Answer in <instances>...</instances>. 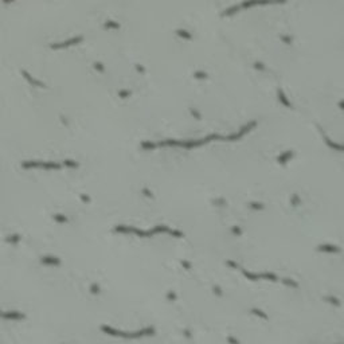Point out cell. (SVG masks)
Segmentation results:
<instances>
[{
  "mask_svg": "<svg viewBox=\"0 0 344 344\" xmlns=\"http://www.w3.org/2000/svg\"><path fill=\"white\" fill-rule=\"evenodd\" d=\"M83 40V36H76V38H71L69 40H65V42H58V43H54L51 45V48H65V47H70V46H74V45H78L79 42Z\"/></svg>",
  "mask_w": 344,
  "mask_h": 344,
  "instance_id": "6da1fadb",
  "label": "cell"
},
{
  "mask_svg": "<svg viewBox=\"0 0 344 344\" xmlns=\"http://www.w3.org/2000/svg\"><path fill=\"white\" fill-rule=\"evenodd\" d=\"M40 264L46 265V266H59L62 261L57 256H43L40 257Z\"/></svg>",
  "mask_w": 344,
  "mask_h": 344,
  "instance_id": "7a4b0ae2",
  "label": "cell"
},
{
  "mask_svg": "<svg viewBox=\"0 0 344 344\" xmlns=\"http://www.w3.org/2000/svg\"><path fill=\"white\" fill-rule=\"evenodd\" d=\"M2 317L5 320H23V319H26V315L19 311H7V312H3Z\"/></svg>",
  "mask_w": 344,
  "mask_h": 344,
  "instance_id": "3957f363",
  "label": "cell"
},
{
  "mask_svg": "<svg viewBox=\"0 0 344 344\" xmlns=\"http://www.w3.org/2000/svg\"><path fill=\"white\" fill-rule=\"evenodd\" d=\"M317 250L323 253H340V247L332 243H323L317 246Z\"/></svg>",
  "mask_w": 344,
  "mask_h": 344,
  "instance_id": "277c9868",
  "label": "cell"
},
{
  "mask_svg": "<svg viewBox=\"0 0 344 344\" xmlns=\"http://www.w3.org/2000/svg\"><path fill=\"white\" fill-rule=\"evenodd\" d=\"M321 135H323V138H324L325 144H327V145H328L331 149H333V151H337V152H342V151H343V147L340 145V144L335 143L333 140H331V138H329L328 136H327L325 132H323V131H321Z\"/></svg>",
  "mask_w": 344,
  "mask_h": 344,
  "instance_id": "5b68a950",
  "label": "cell"
},
{
  "mask_svg": "<svg viewBox=\"0 0 344 344\" xmlns=\"http://www.w3.org/2000/svg\"><path fill=\"white\" fill-rule=\"evenodd\" d=\"M22 74H23V77L27 79V82L30 83V85H33V86H36V88H46V85L43 82H40V81H38V79H35L34 77H31L30 74L27 73L26 70H22Z\"/></svg>",
  "mask_w": 344,
  "mask_h": 344,
  "instance_id": "8992f818",
  "label": "cell"
},
{
  "mask_svg": "<svg viewBox=\"0 0 344 344\" xmlns=\"http://www.w3.org/2000/svg\"><path fill=\"white\" fill-rule=\"evenodd\" d=\"M292 157H293V151H287L277 157V161H278L280 164H287L288 161H290Z\"/></svg>",
  "mask_w": 344,
  "mask_h": 344,
  "instance_id": "52a82bcc",
  "label": "cell"
},
{
  "mask_svg": "<svg viewBox=\"0 0 344 344\" xmlns=\"http://www.w3.org/2000/svg\"><path fill=\"white\" fill-rule=\"evenodd\" d=\"M277 94H278V100L281 101L282 105H285L287 108H292V104L289 102V100L287 98V96H285V93H284L282 89H278V90H277Z\"/></svg>",
  "mask_w": 344,
  "mask_h": 344,
  "instance_id": "ba28073f",
  "label": "cell"
},
{
  "mask_svg": "<svg viewBox=\"0 0 344 344\" xmlns=\"http://www.w3.org/2000/svg\"><path fill=\"white\" fill-rule=\"evenodd\" d=\"M324 301H327L328 304L335 305V306H342V301H340V299H337V297H333V296H325V297H324Z\"/></svg>",
  "mask_w": 344,
  "mask_h": 344,
  "instance_id": "9c48e42d",
  "label": "cell"
},
{
  "mask_svg": "<svg viewBox=\"0 0 344 344\" xmlns=\"http://www.w3.org/2000/svg\"><path fill=\"white\" fill-rule=\"evenodd\" d=\"M281 282H282L284 285H287V287H290V288H294V289L299 288V284H297L294 280L288 278V277H284V278H281Z\"/></svg>",
  "mask_w": 344,
  "mask_h": 344,
  "instance_id": "30bf717a",
  "label": "cell"
},
{
  "mask_svg": "<svg viewBox=\"0 0 344 344\" xmlns=\"http://www.w3.org/2000/svg\"><path fill=\"white\" fill-rule=\"evenodd\" d=\"M249 207L251 210H256V211H259V210H264L265 209V204L262 202H257V200H253L249 203Z\"/></svg>",
  "mask_w": 344,
  "mask_h": 344,
  "instance_id": "8fae6325",
  "label": "cell"
},
{
  "mask_svg": "<svg viewBox=\"0 0 344 344\" xmlns=\"http://www.w3.org/2000/svg\"><path fill=\"white\" fill-rule=\"evenodd\" d=\"M22 241V235L20 234H12V235L7 237V242H10L11 245H18Z\"/></svg>",
  "mask_w": 344,
  "mask_h": 344,
  "instance_id": "7c38bea8",
  "label": "cell"
},
{
  "mask_svg": "<svg viewBox=\"0 0 344 344\" xmlns=\"http://www.w3.org/2000/svg\"><path fill=\"white\" fill-rule=\"evenodd\" d=\"M53 219L57 222V223H67V222H69L67 216L63 215V214H54Z\"/></svg>",
  "mask_w": 344,
  "mask_h": 344,
  "instance_id": "4fadbf2b",
  "label": "cell"
},
{
  "mask_svg": "<svg viewBox=\"0 0 344 344\" xmlns=\"http://www.w3.org/2000/svg\"><path fill=\"white\" fill-rule=\"evenodd\" d=\"M176 34H178L180 38H183V39H187V40H190V39H192V34L191 33H188L187 30H178L176 31Z\"/></svg>",
  "mask_w": 344,
  "mask_h": 344,
  "instance_id": "5bb4252c",
  "label": "cell"
},
{
  "mask_svg": "<svg viewBox=\"0 0 344 344\" xmlns=\"http://www.w3.org/2000/svg\"><path fill=\"white\" fill-rule=\"evenodd\" d=\"M251 313L253 315H256V316H258V317H261V319H264V320H268L269 319V316L266 313H265L264 311H261V309H258V308H253L251 309Z\"/></svg>",
  "mask_w": 344,
  "mask_h": 344,
  "instance_id": "9a60e30c",
  "label": "cell"
},
{
  "mask_svg": "<svg viewBox=\"0 0 344 344\" xmlns=\"http://www.w3.org/2000/svg\"><path fill=\"white\" fill-rule=\"evenodd\" d=\"M243 276L247 277L249 280L251 281H257V280H261V274H257V273H250V271H246L243 270Z\"/></svg>",
  "mask_w": 344,
  "mask_h": 344,
  "instance_id": "2e32d148",
  "label": "cell"
},
{
  "mask_svg": "<svg viewBox=\"0 0 344 344\" xmlns=\"http://www.w3.org/2000/svg\"><path fill=\"white\" fill-rule=\"evenodd\" d=\"M261 278L269 280V281H278V277H277V274L269 273V271H266V273H262V274H261Z\"/></svg>",
  "mask_w": 344,
  "mask_h": 344,
  "instance_id": "e0dca14e",
  "label": "cell"
},
{
  "mask_svg": "<svg viewBox=\"0 0 344 344\" xmlns=\"http://www.w3.org/2000/svg\"><path fill=\"white\" fill-rule=\"evenodd\" d=\"M62 166H63V167H67V168H78V166H79V164H78L76 160H70V159H67V160H65V161L62 163Z\"/></svg>",
  "mask_w": 344,
  "mask_h": 344,
  "instance_id": "ac0fdd59",
  "label": "cell"
},
{
  "mask_svg": "<svg viewBox=\"0 0 344 344\" xmlns=\"http://www.w3.org/2000/svg\"><path fill=\"white\" fill-rule=\"evenodd\" d=\"M230 231H231V234H233L234 237H241L242 234H243V230H242V227L241 226H231V229H230Z\"/></svg>",
  "mask_w": 344,
  "mask_h": 344,
  "instance_id": "d6986e66",
  "label": "cell"
},
{
  "mask_svg": "<svg viewBox=\"0 0 344 344\" xmlns=\"http://www.w3.org/2000/svg\"><path fill=\"white\" fill-rule=\"evenodd\" d=\"M290 204H292L293 207H297V206H300V204H301V199H300L299 194H293V195H292V198H290Z\"/></svg>",
  "mask_w": 344,
  "mask_h": 344,
  "instance_id": "ffe728a7",
  "label": "cell"
},
{
  "mask_svg": "<svg viewBox=\"0 0 344 344\" xmlns=\"http://www.w3.org/2000/svg\"><path fill=\"white\" fill-rule=\"evenodd\" d=\"M89 290H90L91 294H100L101 293V287L97 284V282H93V284H90V287H89Z\"/></svg>",
  "mask_w": 344,
  "mask_h": 344,
  "instance_id": "44dd1931",
  "label": "cell"
},
{
  "mask_svg": "<svg viewBox=\"0 0 344 344\" xmlns=\"http://www.w3.org/2000/svg\"><path fill=\"white\" fill-rule=\"evenodd\" d=\"M133 229L135 227H129V226H124V225H121V226H117L116 227V231H118V233H133Z\"/></svg>",
  "mask_w": 344,
  "mask_h": 344,
  "instance_id": "7402d4cb",
  "label": "cell"
},
{
  "mask_svg": "<svg viewBox=\"0 0 344 344\" xmlns=\"http://www.w3.org/2000/svg\"><path fill=\"white\" fill-rule=\"evenodd\" d=\"M141 331H143L144 336H153V335L156 333V329L153 328V327H145V328H143Z\"/></svg>",
  "mask_w": 344,
  "mask_h": 344,
  "instance_id": "603a6c76",
  "label": "cell"
},
{
  "mask_svg": "<svg viewBox=\"0 0 344 344\" xmlns=\"http://www.w3.org/2000/svg\"><path fill=\"white\" fill-rule=\"evenodd\" d=\"M169 227L168 226H164V225H157V226H155V229H153V233H168Z\"/></svg>",
  "mask_w": 344,
  "mask_h": 344,
  "instance_id": "cb8c5ba5",
  "label": "cell"
},
{
  "mask_svg": "<svg viewBox=\"0 0 344 344\" xmlns=\"http://www.w3.org/2000/svg\"><path fill=\"white\" fill-rule=\"evenodd\" d=\"M214 204H215L216 207H226L227 206V202L225 198H218L214 200Z\"/></svg>",
  "mask_w": 344,
  "mask_h": 344,
  "instance_id": "d4e9b609",
  "label": "cell"
},
{
  "mask_svg": "<svg viewBox=\"0 0 344 344\" xmlns=\"http://www.w3.org/2000/svg\"><path fill=\"white\" fill-rule=\"evenodd\" d=\"M167 300H168L169 302H175L176 300H178V294H176L173 290H169L168 293H167Z\"/></svg>",
  "mask_w": 344,
  "mask_h": 344,
  "instance_id": "484cf974",
  "label": "cell"
},
{
  "mask_svg": "<svg viewBox=\"0 0 344 344\" xmlns=\"http://www.w3.org/2000/svg\"><path fill=\"white\" fill-rule=\"evenodd\" d=\"M168 234H171L172 237H175V238H183L184 237V233H181L180 230H168Z\"/></svg>",
  "mask_w": 344,
  "mask_h": 344,
  "instance_id": "4316f807",
  "label": "cell"
},
{
  "mask_svg": "<svg viewBox=\"0 0 344 344\" xmlns=\"http://www.w3.org/2000/svg\"><path fill=\"white\" fill-rule=\"evenodd\" d=\"M190 113H191L192 117H195L196 120H202V114L199 110H196L195 108H190Z\"/></svg>",
  "mask_w": 344,
  "mask_h": 344,
  "instance_id": "83f0119b",
  "label": "cell"
},
{
  "mask_svg": "<svg viewBox=\"0 0 344 344\" xmlns=\"http://www.w3.org/2000/svg\"><path fill=\"white\" fill-rule=\"evenodd\" d=\"M212 293L216 294L218 297H222V296H223V290H222V288L218 287V285H214V287H212Z\"/></svg>",
  "mask_w": 344,
  "mask_h": 344,
  "instance_id": "f1b7e54d",
  "label": "cell"
},
{
  "mask_svg": "<svg viewBox=\"0 0 344 344\" xmlns=\"http://www.w3.org/2000/svg\"><path fill=\"white\" fill-rule=\"evenodd\" d=\"M194 78H196V79H206L207 74L204 71H195L194 73Z\"/></svg>",
  "mask_w": 344,
  "mask_h": 344,
  "instance_id": "f546056e",
  "label": "cell"
},
{
  "mask_svg": "<svg viewBox=\"0 0 344 344\" xmlns=\"http://www.w3.org/2000/svg\"><path fill=\"white\" fill-rule=\"evenodd\" d=\"M93 67L96 69L97 71H100V73H104V71H105V66H104V63H101V62H94Z\"/></svg>",
  "mask_w": 344,
  "mask_h": 344,
  "instance_id": "4dcf8cb0",
  "label": "cell"
},
{
  "mask_svg": "<svg viewBox=\"0 0 344 344\" xmlns=\"http://www.w3.org/2000/svg\"><path fill=\"white\" fill-rule=\"evenodd\" d=\"M141 192H143V195L145 196V198H151V199L153 198V192L148 188V187H144V188L141 190Z\"/></svg>",
  "mask_w": 344,
  "mask_h": 344,
  "instance_id": "1f68e13d",
  "label": "cell"
},
{
  "mask_svg": "<svg viewBox=\"0 0 344 344\" xmlns=\"http://www.w3.org/2000/svg\"><path fill=\"white\" fill-rule=\"evenodd\" d=\"M141 147H143L144 149H153L157 147V144H153V143H149V141H147V143H143L141 144Z\"/></svg>",
  "mask_w": 344,
  "mask_h": 344,
  "instance_id": "d6a6232c",
  "label": "cell"
},
{
  "mask_svg": "<svg viewBox=\"0 0 344 344\" xmlns=\"http://www.w3.org/2000/svg\"><path fill=\"white\" fill-rule=\"evenodd\" d=\"M105 28H120V24H118V23L112 22V20H109V22L105 23Z\"/></svg>",
  "mask_w": 344,
  "mask_h": 344,
  "instance_id": "836d02e7",
  "label": "cell"
},
{
  "mask_svg": "<svg viewBox=\"0 0 344 344\" xmlns=\"http://www.w3.org/2000/svg\"><path fill=\"white\" fill-rule=\"evenodd\" d=\"M254 67H256L257 70H259V71H265V70H266V67H265V65L262 62H254Z\"/></svg>",
  "mask_w": 344,
  "mask_h": 344,
  "instance_id": "e575fe53",
  "label": "cell"
},
{
  "mask_svg": "<svg viewBox=\"0 0 344 344\" xmlns=\"http://www.w3.org/2000/svg\"><path fill=\"white\" fill-rule=\"evenodd\" d=\"M281 40L285 43V45H292V42H293V39H292L289 35H281Z\"/></svg>",
  "mask_w": 344,
  "mask_h": 344,
  "instance_id": "d590c367",
  "label": "cell"
},
{
  "mask_svg": "<svg viewBox=\"0 0 344 344\" xmlns=\"http://www.w3.org/2000/svg\"><path fill=\"white\" fill-rule=\"evenodd\" d=\"M79 198H81V200H82L83 203H90V202H91L90 196H89V195H85V194H81Z\"/></svg>",
  "mask_w": 344,
  "mask_h": 344,
  "instance_id": "8d00e7d4",
  "label": "cell"
},
{
  "mask_svg": "<svg viewBox=\"0 0 344 344\" xmlns=\"http://www.w3.org/2000/svg\"><path fill=\"white\" fill-rule=\"evenodd\" d=\"M181 266L186 269V270H190V269L192 268V264H191L190 261H186V259H183V261H181Z\"/></svg>",
  "mask_w": 344,
  "mask_h": 344,
  "instance_id": "74e56055",
  "label": "cell"
},
{
  "mask_svg": "<svg viewBox=\"0 0 344 344\" xmlns=\"http://www.w3.org/2000/svg\"><path fill=\"white\" fill-rule=\"evenodd\" d=\"M118 96H120L121 98H128L129 96H131V91H129V90H120V91H118Z\"/></svg>",
  "mask_w": 344,
  "mask_h": 344,
  "instance_id": "f35d334b",
  "label": "cell"
},
{
  "mask_svg": "<svg viewBox=\"0 0 344 344\" xmlns=\"http://www.w3.org/2000/svg\"><path fill=\"white\" fill-rule=\"evenodd\" d=\"M226 265H229L230 268H233V269H241V266H239L237 262H234V261H230V259H227L226 261Z\"/></svg>",
  "mask_w": 344,
  "mask_h": 344,
  "instance_id": "ab89813d",
  "label": "cell"
},
{
  "mask_svg": "<svg viewBox=\"0 0 344 344\" xmlns=\"http://www.w3.org/2000/svg\"><path fill=\"white\" fill-rule=\"evenodd\" d=\"M183 335L187 337V339H191V336H192V335H191V329H188V328L183 329Z\"/></svg>",
  "mask_w": 344,
  "mask_h": 344,
  "instance_id": "60d3db41",
  "label": "cell"
},
{
  "mask_svg": "<svg viewBox=\"0 0 344 344\" xmlns=\"http://www.w3.org/2000/svg\"><path fill=\"white\" fill-rule=\"evenodd\" d=\"M226 340H227L229 343H234V344H238V343H239V340H238V339H235V337H231V336H229Z\"/></svg>",
  "mask_w": 344,
  "mask_h": 344,
  "instance_id": "b9f144b4",
  "label": "cell"
},
{
  "mask_svg": "<svg viewBox=\"0 0 344 344\" xmlns=\"http://www.w3.org/2000/svg\"><path fill=\"white\" fill-rule=\"evenodd\" d=\"M136 70H137L138 73H143V74L145 73V69H144L143 66H140V65H136Z\"/></svg>",
  "mask_w": 344,
  "mask_h": 344,
  "instance_id": "7bdbcfd3",
  "label": "cell"
}]
</instances>
